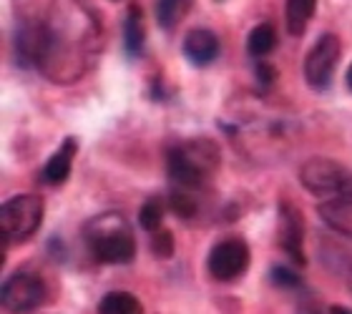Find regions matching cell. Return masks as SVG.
I'll use <instances>...</instances> for the list:
<instances>
[{"label":"cell","instance_id":"277c9868","mask_svg":"<svg viewBox=\"0 0 352 314\" xmlns=\"http://www.w3.org/2000/svg\"><path fill=\"white\" fill-rule=\"evenodd\" d=\"M45 204L36 194H21V197L8 199L0 209V239L3 249L15 247L28 241L43 224Z\"/></svg>","mask_w":352,"mask_h":314},{"label":"cell","instance_id":"6da1fadb","mask_svg":"<svg viewBox=\"0 0 352 314\" xmlns=\"http://www.w3.org/2000/svg\"><path fill=\"white\" fill-rule=\"evenodd\" d=\"M48 43H45L41 71L51 80L71 83L88 71L91 53L98 51V23L94 13L78 0H58L53 8V18L45 25Z\"/></svg>","mask_w":352,"mask_h":314},{"label":"cell","instance_id":"8fae6325","mask_svg":"<svg viewBox=\"0 0 352 314\" xmlns=\"http://www.w3.org/2000/svg\"><path fill=\"white\" fill-rule=\"evenodd\" d=\"M182 48H184V56H186V60H189L191 66L204 68V66H209V63H214L217 56H219V38L214 36L212 30L194 28L186 33Z\"/></svg>","mask_w":352,"mask_h":314},{"label":"cell","instance_id":"9a60e30c","mask_svg":"<svg viewBox=\"0 0 352 314\" xmlns=\"http://www.w3.org/2000/svg\"><path fill=\"white\" fill-rule=\"evenodd\" d=\"M317 0H287V28L292 36H302L315 15Z\"/></svg>","mask_w":352,"mask_h":314},{"label":"cell","instance_id":"ffe728a7","mask_svg":"<svg viewBox=\"0 0 352 314\" xmlns=\"http://www.w3.org/2000/svg\"><path fill=\"white\" fill-rule=\"evenodd\" d=\"M164 212H166V206H164L162 199H159V197L148 199L146 204L141 206V212H139V224H141V229H146V232H156V229L162 227Z\"/></svg>","mask_w":352,"mask_h":314},{"label":"cell","instance_id":"e0dca14e","mask_svg":"<svg viewBox=\"0 0 352 314\" xmlns=\"http://www.w3.org/2000/svg\"><path fill=\"white\" fill-rule=\"evenodd\" d=\"M101 314H141V302L129 292H109L98 304Z\"/></svg>","mask_w":352,"mask_h":314},{"label":"cell","instance_id":"5b68a950","mask_svg":"<svg viewBox=\"0 0 352 314\" xmlns=\"http://www.w3.org/2000/svg\"><path fill=\"white\" fill-rule=\"evenodd\" d=\"M300 181L320 197H352V171L332 159H309L300 168Z\"/></svg>","mask_w":352,"mask_h":314},{"label":"cell","instance_id":"30bf717a","mask_svg":"<svg viewBox=\"0 0 352 314\" xmlns=\"http://www.w3.org/2000/svg\"><path fill=\"white\" fill-rule=\"evenodd\" d=\"M45 43H48V28L41 23H28L15 36V60L23 68H38L43 60Z\"/></svg>","mask_w":352,"mask_h":314},{"label":"cell","instance_id":"ac0fdd59","mask_svg":"<svg viewBox=\"0 0 352 314\" xmlns=\"http://www.w3.org/2000/svg\"><path fill=\"white\" fill-rule=\"evenodd\" d=\"M189 13V0H156V21L164 30L176 28Z\"/></svg>","mask_w":352,"mask_h":314},{"label":"cell","instance_id":"603a6c76","mask_svg":"<svg viewBox=\"0 0 352 314\" xmlns=\"http://www.w3.org/2000/svg\"><path fill=\"white\" fill-rule=\"evenodd\" d=\"M257 78L262 83V88H270L272 80H274V68L270 63H257Z\"/></svg>","mask_w":352,"mask_h":314},{"label":"cell","instance_id":"8992f818","mask_svg":"<svg viewBox=\"0 0 352 314\" xmlns=\"http://www.w3.org/2000/svg\"><path fill=\"white\" fill-rule=\"evenodd\" d=\"M250 247L244 239H224L219 244H214L206 259V269L217 282H236L242 279L250 269Z\"/></svg>","mask_w":352,"mask_h":314},{"label":"cell","instance_id":"9c48e42d","mask_svg":"<svg viewBox=\"0 0 352 314\" xmlns=\"http://www.w3.org/2000/svg\"><path fill=\"white\" fill-rule=\"evenodd\" d=\"M279 247L285 249V254L294 264H300V267L307 264V256H305V219L289 204H282V209H279Z\"/></svg>","mask_w":352,"mask_h":314},{"label":"cell","instance_id":"d6986e66","mask_svg":"<svg viewBox=\"0 0 352 314\" xmlns=\"http://www.w3.org/2000/svg\"><path fill=\"white\" fill-rule=\"evenodd\" d=\"M169 209L179 219H194L199 214V201H197V197H194V191L174 186L169 194Z\"/></svg>","mask_w":352,"mask_h":314},{"label":"cell","instance_id":"7c38bea8","mask_svg":"<svg viewBox=\"0 0 352 314\" xmlns=\"http://www.w3.org/2000/svg\"><path fill=\"white\" fill-rule=\"evenodd\" d=\"M76 151H78V141L68 136V139L56 148V154L48 159V164L43 166V171H41V181L48 183V186H60V183H66L68 176H71V168H74Z\"/></svg>","mask_w":352,"mask_h":314},{"label":"cell","instance_id":"d4e9b609","mask_svg":"<svg viewBox=\"0 0 352 314\" xmlns=\"http://www.w3.org/2000/svg\"><path fill=\"white\" fill-rule=\"evenodd\" d=\"M347 284H350V289H352V271H350V277H347Z\"/></svg>","mask_w":352,"mask_h":314},{"label":"cell","instance_id":"ba28073f","mask_svg":"<svg viewBox=\"0 0 352 314\" xmlns=\"http://www.w3.org/2000/svg\"><path fill=\"white\" fill-rule=\"evenodd\" d=\"M340 63V41L332 33L320 36L312 51L305 58V78L315 91H324L335 78V68Z\"/></svg>","mask_w":352,"mask_h":314},{"label":"cell","instance_id":"3957f363","mask_svg":"<svg viewBox=\"0 0 352 314\" xmlns=\"http://www.w3.org/2000/svg\"><path fill=\"white\" fill-rule=\"evenodd\" d=\"M219 166V148L206 139H191L176 144L169 151L166 168L174 186L199 191L212 181L214 171Z\"/></svg>","mask_w":352,"mask_h":314},{"label":"cell","instance_id":"44dd1931","mask_svg":"<svg viewBox=\"0 0 352 314\" xmlns=\"http://www.w3.org/2000/svg\"><path fill=\"white\" fill-rule=\"evenodd\" d=\"M151 251H154V256H159V259H169L171 254H174V236H171L169 229H156V232H151Z\"/></svg>","mask_w":352,"mask_h":314},{"label":"cell","instance_id":"52a82bcc","mask_svg":"<svg viewBox=\"0 0 352 314\" xmlns=\"http://www.w3.org/2000/svg\"><path fill=\"white\" fill-rule=\"evenodd\" d=\"M45 284L43 279L33 274V271H18L3 284V312H33L45 302Z\"/></svg>","mask_w":352,"mask_h":314},{"label":"cell","instance_id":"7402d4cb","mask_svg":"<svg viewBox=\"0 0 352 314\" xmlns=\"http://www.w3.org/2000/svg\"><path fill=\"white\" fill-rule=\"evenodd\" d=\"M272 282H274V287H279V289H300L302 287V277L297 274L294 269H287V267H274L272 269Z\"/></svg>","mask_w":352,"mask_h":314},{"label":"cell","instance_id":"cb8c5ba5","mask_svg":"<svg viewBox=\"0 0 352 314\" xmlns=\"http://www.w3.org/2000/svg\"><path fill=\"white\" fill-rule=\"evenodd\" d=\"M345 80H347V88L352 91V66L347 68V76H345Z\"/></svg>","mask_w":352,"mask_h":314},{"label":"cell","instance_id":"5bb4252c","mask_svg":"<svg viewBox=\"0 0 352 314\" xmlns=\"http://www.w3.org/2000/svg\"><path fill=\"white\" fill-rule=\"evenodd\" d=\"M124 45L129 56H141L144 45H146V25H144V13L139 5L129 8L124 23Z\"/></svg>","mask_w":352,"mask_h":314},{"label":"cell","instance_id":"2e32d148","mask_svg":"<svg viewBox=\"0 0 352 314\" xmlns=\"http://www.w3.org/2000/svg\"><path fill=\"white\" fill-rule=\"evenodd\" d=\"M274 45H277V33L272 28L270 23H259L254 25L247 38V51H250L252 58H264V56H270L274 51Z\"/></svg>","mask_w":352,"mask_h":314},{"label":"cell","instance_id":"7a4b0ae2","mask_svg":"<svg viewBox=\"0 0 352 314\" xmlns=\"http://www.w3.org/2000/svg\"><path fill=\"white\" fill-rule=\"evenodd\" d=\"M83 239L101 264H129L136 256V236L131 224L116 212H106L86 221Z\"/></svg>","mask_w":352,"mask_h":314},{"label":"cell","instance_id":"4fadbf2b","mask_svg":"<svg viewBox=\"0 0 352 314\" xmlns=\"http://www.w3.org/2000/svg\"><path fill=\"white\" fill-rule=\"evenodd\" d=\"M320 216L338 234H345L352 239V197H338L324 201L320 206Z\"/></svg>","mask_w":352,"mask_h":314}]
</instances>
